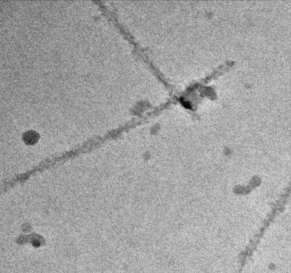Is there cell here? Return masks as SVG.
I'll return each mask as SVG.
<instances>
[{"instance_id":"1","label":"cell","mask_w":291,"mask_h":273,"mask_svg":"<svg viewBox=\"0 0 291 273\" xmlns=\"http://www.w3.org/2000/svg\"><path fill=\"white\" fill-rule=\"evenodd\" d=\"M24 141L27 143H34L38 139V135L34 131H28L24 135Z\"/></svg>"}]
</instances>
